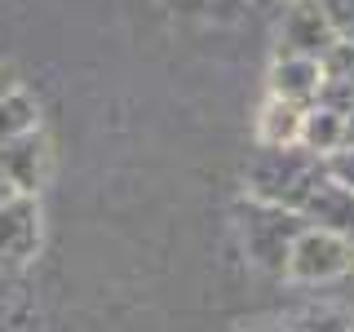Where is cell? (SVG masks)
I'll list each match as a JSON object with an SVG mask.
<instances>
[{
	"instance_id": "6da1fadb",
	"label": "cell",
	"mask_w": 354,
	"mask_h": 332,
	"mask_svg": "<svg viewBox=\"0 0 354 332\" xmlns=\"http://www.w3.org/2000/svg\"><path fill=\"white\" fill-rule=\"evenodd\" d=\"M324 177H328V160H319V155L306 151L301 142H288V147H257V155H252L248 169H243V195L301 213V204L310 199V191H315Z\"/></svg>"
},
{
	"instance_id": "7a4b0ae2",
	"label": "cell",
	"mask_w": 354,
	"mask_h": 332,
	"mask_svg": "<svg viewBox=\"0 0 354 332\" xmlns=\"http://www.w3.org/2000/svg\"><path fill=\"white\" fill-rule=\"evenodd\" d=\"M306 230V217L297 208H279L266 199H243L239 208V239L248 261L266 275H288V252Z\"/></svg>"
},
{
	"instance_id": "3957f363",
	"label": "cell",
	"mask_w": 354,
	"mask_h": 332,
	"mask_svg": "<svg viewBox=\"0 0 354 332\" xmlns=\"http://www.w3.org/2000/svg\"><path fill=\"white\" fill-rule=\"evenodd\" d=\"M350 270H354V243L306 221V230L297 235L292 252H288V275L283 279H292V284H328V279H341V275H350Z\"/></svg>"
},
{
	"instance_id": "277c9868",
	"label": "cell",
	"mask_w": 354,
	"mask_h": 332,
	"mask_svg": "<svg viewBox=\"0 0 354 332\" xmlns=\"http://www.w3.org/2000/svg\"><path fill=\"white\" fill-rule=\"evenodd\" d=\"M44 217L36 195H9L0 204V266H22L40 252Z\"/></svg>"
},
{
	"instance_id": "5b68a950",
	"label": "cell",
	"mask_w": 354,
	"mask_h": 332,
	"mask_svg": "<svg viewBox=\"0 0 354 332\" xmlns=\"http://www.w3.org/2000/svg\"><path fill=\"white\" fill-rule=\"evenodd\" d=\"M49 164H53V151H49V138L44 129H27L18 138L0 142V173L9 177V186L22 195H40L44 177H49Z\"/></svg>"
},
{
	"instance_id": "8992f818",
	"label": "cell",
	"mask_w": 354,
	"mask_h": 332,
	"mask_svg": "<svg viewBox=\"0 0 354 332\" xmlns=\"http://www.w3.org/2000/svg\"><path fill=\"white\" fill-rule=\"evenodd\" d=\"M341 36L332 31V22L324 18V9L315 0H292L283 9L279 22V53H301V58H324Z\"/></svg>"
},
{
	"instance_id": "52a82bcc",
	"label": "cell",
	"mask_w": 354,
	"mask_h": 332,
	"mask_svg": "<svg viewBox=\"0 0 354 332\" xmlns=\"http://www.w3.org/2000/svg\"><path fill=\"white\" fill-rule=\"evenodd\" d=\"M301 217L310 221V226H324V230H332V235L354 243V191L346 182H337L332 173L310 191V199L301 204Z\"/></svg>"
},
{
	"instance_id": "ba28073f",
	"label": "cell",
	"mask_w": 354,
	"mask_h": 332,
	"mask_svg": "<svg viewBox=\"0 0 354 332\" xmlns=\"http://www.w3.org/2000/svg\"><path fill=\"white\" fill-rule=\"evenodd\" d=\"M319 89H324V62L319 58H301V53H274L270 62V93L283 102L310 107L319 102Z\"/></svg>"
},
{
	"instance_id": "9c48e42d",
	"label": "cell",
	"mask_w": 354,
	"mask_h": 332,
	"mask_svg": "<svg viewBox=\"0 0 354 332\" xmlns=\"http://www.w3.org/2000/svg\"><path fill=\"white\" fill-rule=\"evenodd\" d=\"M301 142L306 151H315L319 160H328L332 151L346 147V111L328 107V102H310L301 116Z\"/></svg>"
},
{
	"instance_id": "30bf717a",
	"label": "cell",
	"mask_w": 354,
	"mask_h": 332,
	"mask_svg": "<svg viewBox=\"0 0 354 332\" xmlns=\"http://www.w3.org/2000/svg\"><path fill=\"white\" fill-rule=\"evenodd\" d=\"M301 116L306 107L283 102V98H266V107L257 111V142L261 147H288V142L301 138Z\"/></svg>"
},
{
	"instance_id": "8fae6325",
	"label": "cell",
	"mask_w": 354,
	"mask_h": 332,
	"mask_svg": "<svg viewBox=\"0 0 354 332\" xmlns=\"http://www.w3.org/2000/svg\"><path fill=\"white\" fill-rule=\"evenodd\" d=\"M27 129H40V107L31 102L22 89L0 93V142L18 138V133H27Z\"/></svg>"
},
{
	"instance_id": "7c38bea8",
	"label": "cell",
	"mask_w": 354,
	"mask_h": 332,
	"mask_svg": "<svg viewBox=\"0 0 354 332\" xmlns=\"http://www.w3.org/2000/svg\"><path fill=\"white\" fill-rule=\"evenodd\" d=\"M288 332H350V315L346 310H332V306H310L297 319L283 324Z\"/></svg>"
},
{
	"instance_id": "4fadbf2b",
	"label": "cell",
	"mask_w": 354,
	"mask_h": 332,
	"mask_svg": "<svg viewBox=\"0 0 354 332\" xmlns=\"http://www.w3.org/2000/svg\"><path fill=\"white\" fill-rule=\"evenodd\" d=\"M341 40H354V0H315Z\"/></svg>"
},
{
	"instance_id": "5bb4252c",
	"label": "cell",
	"mask_w": 354,
	"mask_h": 332,
	"mask_svg": "<svg viewBox=\"0 0 354 332\" xmlns=\"http://www.w3.org/2000/svg\"><path fill=\"white\" fill-rule=\"evenodd\" d=\"M328 173L337 177V182H346L350 191H354V142H350V147H341V151H332V155H328Z\"/></svg>"
},
{
	"instance_id": "9a60e30c",
	"label": "cell",
	"mask_w": 354,
	"mask_h": 332,
	"mask_svg": "<svg viewBox=\"0 0 354 332\" xmlns=\"http://www.w3.org/2000/svg\"><path fill=\"white\" fill-rule=\"evenodd\" d=\"M9 89H18V80H14V71L0 62V93H9Z\"/></svg>"
},
{
	"instance_id": "2e32d148",
	"label": "cell",
	"mask_w": 354,
	"mask_h": 332,
	"mask_svg": "<svg viewBox=\"0 0 354 332\" xmlns=\"http://www.w3.org/2000/svg\"><path fill=\"white\" fill-rule=\"evenodd\" d=\"M9 195H18V191H14V186H9V177H5V173H0V204H5V199H9Z\"/></svg>"
},
{
	"instance_id": "e0dca14e",
	"label": "cell",
	"mask_w": 354,
	"mask_h": 332,
	"mask_svg": "<svg viewBox=\"0 0 354 332\" xmlns=\"http://www.w3.org/2000/svg\"><path fill=\"white\" fill-rule=\"evenodd\" d=\"M252 332H288L283 324H270V328H252Z\"/></svg>"
},
{
	"instance_id": "ac0fdd59",
	"label": "cell",
	"mask_w": 354,
	"mask_h": 332,
	"mask_svg": "<svg viewBox=\"0 0 354 332\" xmlns=\"http://www.w3.org/2000/svg\"><path fill=\"white\" fill-rule=\"evenodd\" d=\"M350 332H354V315H350Z\"/></svg>"
}]
</instances>
